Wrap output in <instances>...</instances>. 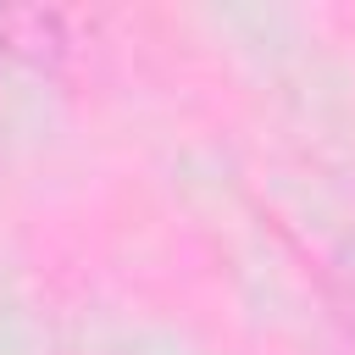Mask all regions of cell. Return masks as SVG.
Returning <instances> with one entry per match:
<instances>
[{"instance_id":"obj_1","label":"cell","mask_w":355,"mask_h":355,"mask_svg":"<svg viewBox=\"0 0 355 355\" xmlns=\"http://www.w3.org/2000/svg\"><path fill=\"white\" fill-rule=\"evenodd\" d=\"M61 44V22L44 11H0V67L6 61H44Z\"/></svg>"}]
</instances>
